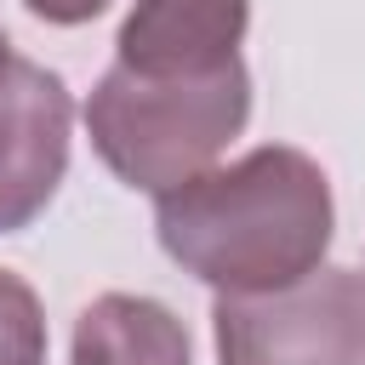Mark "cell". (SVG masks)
<instances>
[{"label": "cell", "instance_id": "7a4b0ae2", "mask_svg": "<svg viewBox=\"0 0 365 365\" xmlns=\"http://www.w3.org/2000/svg\"><path fill=\"white\" fill-rule=\"evenodd\" d=\"M251 120V74L245 63H228L217 74L160 80L108 68L97 91L86 97V131L97 160L143 194H165L200 171L245 131Z\"/></svg>", "mask_w": 365, "mask_h": 365}, {"label": "cell", "instance_id": "3957f363", "mask_svg": "<svg viewBox=\"0 0 365 365\" xmlns=\"http://www.w3.org/2000/svg\"><path fill=\"white\" fill-rule=\"evenodd\" d=\"M217 365H365V274L314 268L274 291H217Z\"/></svg>", "mask_w": 365, "mask_h": 365}, {"label": "cell", "instance_id": "8992f818", "mask_svg": "<svg viewBox=\"0 0 365 365\" xmlns=\"http://www.w3.org/2000/svg\"><path fill=\"white\" fill-rule=\"evenodd\" d=\"M68 365H194V348H188L182 319L165 302L103 291L74 319Z\"/></svg>", "mask_w": 365, "mask_h": 365}, {"label": "cell", "instance_id": "6da1fadb", "mask_svg": "<svg viewBox=\"0 0 365 365\" xmlns=\"http://www.w3.org/2000/svg\"><path fill=\"white\" fill-rule=\"evenodd\" d=\"M165 257L211 291H274L314 274L336 234L331 182L314 154L262 143L154 194Z\"/></svg>", "mask_w": 365, "mask_h": 365}, {"label": "cell", "instance_id": "5b68a950", "mask_svg": "<svg viewBox=\"0 0 365 365\" xmlns=\"http://www.w3.org/2000/svg\"><path fill=\"white\" fill-rule=\"evenodd\" d=\"M245 29H251V0H131L114 34V63L160 80L217 74L240 63Z\"/></svg>", "mask_w": 365, "mask_h": 365}, {"label": "cell", "instance_id": "277c9868", "mask_svg": "<svg viewBox=\"0 0 365 365\" xmlns=\"http://www.w3.org/2000/svg\"><path fill=\"white\" fill-rule=\"evenodd\" d=\"M68 131L74 103L63 74L17 57L0 80V234L29 228L51 205L68 171Z\"/></svg>", "mask_w": 365, "mask_h": 365}, {"label": "cell", "instance_id": "ba28073f", "mask_svg": "<svg viewBox=\"0 0 365 365\" xmlns=\"http://www.w3.org/2000/svg\"><path fill=\"white\" fill-rule=\"evenodd\" d=\"M34 17H46V23H57V29H80V23H91V17H103L114 0H23Z\"/></svg>", "mask_w": 365, "mask_h": 365}, {"label": "cell", "instance_id": "9c48e42d", "mask_svg": "<svg viewBox=\"0 0 365 365\" xmlns=\"http://www.w3.org/2000/svg\"><path fill=\"white\" fill-rule=\"evenodd\" d=\"M11 63H17V57H11V40H6V29H0V80L11 74Z\"/></svg>", "mask_w": 365, "mask_h": 365}, {"label": "cell", "instance_id": "52a82bcc", "mask_svg": "<svg viewBox=\"0 0 365 365\" xmlns=\"http://www.w3.org/2000/svg\"><path fill=\"white\" fill-rule=\"evenodd\" d=\"M0 365H46V314L23 274L0 268Z\"/></svg>", "mask_w": 365, "mask_h": 365}]
</instances>
